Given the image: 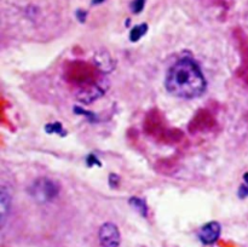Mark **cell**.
Wrapping results in <instances>:
<instances>
[{"instance_id": "9a60e30c", "label": "cell", "mask_w": 248, "mask_h": 247, "mask_svg": "<svg viewBox=\"0 0 248 247\" xmlns=\"http://www.w3.org/2000/svg\"><path fill=\"white\" fill-rule=\"evenodd\" d=\"M242 77L248 84V56H244V64H242Z\"/></svg>"}, {"instance_id": "7c38bea8", "label": "cell", "mask_w": 248, "mask_h": 247, "mask_svg": "<svg viewBox=\"0 0 248 247\" xmlns=\"http://www.w3.org/2000/svg\"><path fill=\"white\" fill-rule=\"evenodd\" d=\"M131 205L136 208V210L140 211L143 216L147 215V205L143 200L140 199H131Z\"/></svg>"}, {"instance_id": "5bb4252c", "label": "cell", "mask_w": 248, "mask_h": 247, "mask_svg": "<svg viewBox=\"0 0 248 247\" xmlns=\"http://www.w3.org/2000/svg\"><path fill=\"white\" fill-rule=\"evenodd\" d=\"M240 196L241 198H246L248 196V173L245 174L244 177V184L240 188Z\"/></svg>"}, {"instance_id": "4fadbf2b", "label": "cell", "mask_w": 248, "mask_h": 247, "mask_svg": "<svg viewBox=\"0 0 248 247\" xmlns=\"http://www.w3.org/2000/svg\"><path fill=\"white\" fill-rule=\"evenodd\" d=\"M145 4V0H133L132 4H131V10H132L133 14H138L143 10Z\"/></svg>"}, {"instance_id": "5b68a950", "label": "cell", "mask_w": 248, "mask_h": 247, "mask_svg": "<svg viewBox=\"0 0 248 247\" xmlns=\"http://www.w3.org/2000/svg\"><path fill=\"white\" fill-rule=\"evenodd\" d=\"M102 247H119L121 242L120 232L114 223H104L98 232Z\"/></svg>"}, {"instance_id": "ba28073f", "label": "cell", "mask_w": 248, "mask_h": 247, "mask_svg": "<svg viewBox=\"0 0 248 247\" xmlns=\"http://www.w3.org/2000/svg\"><path fill=\"white\" fill-rule=\"evenodd\" d=\"M104 90L102 89L101 85L98 82L94 84L86 85V86L79 87V92H78V99L82 103H91V102L96 101L99 97L103 96Z\"/></svg>"}, {"instance_id": "52a82bcc", "label": "cell", "mask_w": 248, "mask_h": 247, "mask_svg": "<svg viewBox=\"0 0 248 247\" xmlns=\"http://www.w3.org/2000/svg\"><path fill=\"white\" fill-rule=\"evenodd\" d=\"M222 227L218 222H210L203 225L198 232V236L200 241L205 245H212L219 239Z\"/></svg>"}, {"instance_id": "30bf717a", "label": "cell", "mask_w": 248, "mask_h": 247, "mask_svg": "<svg viewBox=\"0 0 248 247\" xmlns=\"http://www.w3.org/2000/svg\"><path fill=\"white\" fill-rule=\"evenodd\" d=\"M11 208V194L5 185L0 188V218H1V227H4L6 222L7 215Z\"/></svg>"}, {"instance_id": "2e32d148", "label": "cell", "mask_w": 248, "mask_h": 247, "mask_svg": "<svg viewBox=\"0 0 248 247\" xmlns=\"http://www.w3.org/2000/svg\"><path fill=\"white\" fill-rule=\"evenodd\" d=\"M102 1H104V0H93V4H99V2H102Z\"/></svg>"}, {"instance_id": "8992f818", "label": "cell", "mask_w": 248, "mask_h": 247, "mask_svg": "<svg viewBox=\"0 0 248 247\" xmlns=\"http://www.w3.org/2000/svg\"><path fill=\"white\" fill-rule=\"evenodd\" d=\"M216 125V120L212 114L206 109H201L195 114L189 124V131L191 133L196 132H205V131L211 130Z\"/></svg>"}, {"instance_id": "8fae6325", "label": "cell", "mask_w": 248, "mask_h": 247, "mask_svg": "<svg viewBox=\"0 0 248 247\" xmlns=\"http://www.w3.org/2000/svg\"><path fill=\"white\" fill-rule=\"evenodd\" d=\"M148 31V26L145 23L140 24V26L133 27L132 31L130 33V39L131 41H138Z\"/></svg>"}, {"instance_id": "277c9868", "label": "cell", "mask_w": 248, "mask_h": 247, "mask_svg": "<svg viewBox=\"0 0 248 247\" xmlns=\"http://www.w3.org/2000/svg\"><path fill=\"white\" fill-rule=\"evenodd\" d=\"M60 193L58 185L48 178H39L29 186V194L39 203L52 201Z\"/></svg>"}, {"instance_id": "3957f363", "label": "cell", "mask_w": 248, "mask_h": 247, "mask_svg": "<svg viewBox=\"0 0 248 247\" xmlns=\"http://www.w3.org/2000/svg\"><path fill=\"white\" fill-rule=\"evenodd\" d=\"M98 72L99 70L97 69L96 65H92L84 61H74L65 65L64 75L70 84L82 87L97 82Z\"/></svg>"}, {"instance_id": "9c48e42d", "label": "cell", "mask_w": 248, "mask_h": 247, "mask_svg": "<svg viewBox=\"0 0 248 247\" xmlns=\"http://www.w3.org/2000/svg\"><path fill=\"white\" fill-rule=\"evenodd\" d=\"M94 65H96V68L99 72L109 73L114 68L113 58L110 57V55L107 51H98L94 55Z\"/></svg>"}, {"instance_id": "7a4b0ae2", "label": "cell", "mask_w": 248, "mask_h": 247, "mask_svg": "<svg viewBox=\"0 0 248 247\" xmlns=\"http://www.w3.org/2000/svg\"><path fill=\"white\" fill-rule=\"evenodd\" d=\"M144 131L161 143H174L182 139L183 135L177 128L167 127L164 116L157 109L148 113L144 120Z\"/></svg>"}, {"instance_id": "6da1fadb", "label": "cell", "mask_w": 248, "mask_h": 247, "mask_svg": "<svg viewBox=\"0 0 248 247\" xmlns=\"http://www.w3.org/2000/svg\"><path fill=\"white\" fill-rule=\"evenodd\" d=\"M205 77L198 63L191 58L177 61L169 70L165 79L166 90L173 96L184 99L200 97L206 90Z\"/></svg>"}]
</instances>
